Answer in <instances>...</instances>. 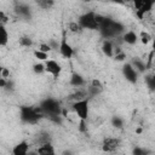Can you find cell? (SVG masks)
I'll return each instance as SVG.
<instances>
[{
  "label": "cell",
  "mask_w": 155,
  "mask_h": 155,
  "mask_svg": "<svg viewBox=\"0 0 155 155\" xmlns=\"http://www.w3.org/2000/svg\"><path fill=\"white\" fill-rule=\"evenodd\" d=\"M97 13H94L93 11H88L84 15H81L78 19L79 24L85 29H90V30H98L99 25L97 23Z\"/></svg>",
  "instance_id": "4"
},
{
  "label": "cell",
  "mask_w": 155,
  "mask_h": 155,
  "mask_svg": "<svg viewBox=\"0 0 155 155\" xmlns=\"http://www.w3.org/2000/svg\"><path fill=\"white\" fill-rule=\"evenodd\" d=\"M8 42V31L5 25H0V45L5 47Z\"/></svg>",
  "instance_id": "19"
},
{
  "label": "cell",
  "mask_w": 155,
  "mask_h": 155,
  "mask_svg": "<svg viewBox=\"0 0 155 155\" xmlns=\"http://www.w3.org/2000/svg\"><path fill=\"white\" fill-rule=\"evenodd\" d=\"M155 5V1H150V0H143V4L140 6L139 10L136 11V16L139 18V19H143L145 13L150 12L153 10V6Z\"/></svg>",
  "instance_id": "10"
},
{
  "label": "cell",
  "mask_w": 155,
  "mask_h": 155,
  "mask_svg": "<svg viewBox=\"0 0 155 155\" xmlns=\"http://www.w3.org/2000/svg\"><path fill=\"white\" fill-rule=\"evenodd\" d=\"M36 153L39 155H57L56 154V150H54V147L51 144V142L38 147L36 148Z\"/></svg>",
  "instance_id": "13"
},
{
  "label": "cell",
  "mask_w": 155,
  "mask_h": 155,
  "mask_svg": "<svg viewBox=\"0 0 155 155\" xmlns=\"http://www.w3.org/2000/svg\"><path fill=\"white\" fill-rule=\"evenodd\" d=\"M40 109L42 110L44 114H46L50 119L56 117V116H61L62 113V108H61V103L51 97H47L45 99H42L40 102Z\"/></svg>",
  "instance_id": "3"
},
{
  "label": "cell",
  "mask_w": 155,
  "mask_h": 155,
  "mask_svg": "<svg viewBox=\"0 0 155 155\" xmlns=\"http://www.w3.org/2000/svg\"><path fill=\"white\" fill-rule=\"evenodd\" d=\"M18 42H19V45L23 46V47H31V46H33V40H31V38L28 36V35L21 36L19 40H18Z\"/></svg>",
  "instance_id": "23"
},
{
  "label": "cell",
  "mask_w": 155,
  "mask_h": 155,
  "mask_svg": "<svg viewBox=\"0 0 155 155\" xmlns=\"http://www.w3.org/2000/svg\"><path fill=\"white\" fill-rule=\"evenodd\" d=\"M0 74H1V78H4V79H6V80H8V78H10V70H8L7 68H1Z\"/></svg>",
  "instance_id": "33"
},
{
  "label": "cell",
  "mask_w": 155,
  "mask_h": 155,
  "mask_svg": "<svg viewBox=\"0 0 155 155\" xmlns=\"http://www.w3.org/2000/svg\"><path fill=\"white\" fill-rule=\"evenodd\" d=\"M33 71L35 73V74H42L44 71H46V69H45V64L44 63H35L34 65H33Z\"/></svg>",
  "instance_id": "29"
},
{
  "label": "cell",
  "mask_w": 155,
  "mask_h": 155,
  "mask_svg": "<svg viewBox=\"0 0 155 155\" xmlns=\"http://www.w3.org/2000/svg\"><path fill=\"white\" fill-rule=\"evenodd\" d=\"M36 4L42 10H48L54 5V1H52V0H39V1H36Z\"/></svg>",
  "instance_id": "24"
},
{
  "label": "cell",
  "mask_w": 155,
  "mask_h": 155,
  "mask_svg": "<svg viewBox=\"0 0 155 155\" xmlns=\"http://www.w3.org/2000/svg\"><path fill=\"white\" fill-rule=\"evenodd\" d=\"M144 82L150 91H155V73L147 74L144 78Z\"/></svg>",
  "instance_id": "20"
},
{
  "label": "cell",
  "mask_w": 155,
  "mask_h": 155,
  "mask_svg": "<svg viewBox=\"0 0 155 155\" xmlns=\"http://www.w3.org/2000/svg\"><path fill=\"white\" fill-rule=\"evenodd\" d=\"M42 110L40 107H29V105H22L19 108V117L23 122L29 125H35L42 116Z\"/></svg>",
  "instance_id": "2"
},
{
  "label": "cell",
  "mask_w": 155,
  "mask_h": 155,
  "mask_svg": "<svg viewBox=\"0 0 155 155\" xmlns=\"http://www.w3.org/2000/svg\"><path fill=\"white\" fill-rule=\"evenodd\" d=\"M114 48H115V46H114L111 40H104L103 41V44H102V52L107 57H109V58L114 57Z\"/></svg>",
  "instance_id": "14"
},
{
  "label": "cell",
  "mask_w": 155,
  "mask_h": 155,
  "mask_svg": "<svg viewBox=\"0 0 155 155\" xmlns=\"http://www.w3.org/2000/svg\"><path fill=\"white\" fill-rule=\"evenodd\" d=\"M59 53L62 57L64 58H71L74 56V48L71 47V45L68 42L67 36H65V31H63V36L59 41Z\"/></svg>",
  "instance_id": "7"
},
{
  "label": "cell",
  "mask_w": 155,
  "mask_h": 155,
  "mask_svg": "<svg viewBox=\"0 0 155 155\" xmlns=\"http://www.w3.org/2000/svg\"><path fill=\"white\" fill-rule=\"evenodd\" d=\"M88 104H90V99L88 98L74 102L71 104L73 110L75 111V114L78 115V117L81 121H87V117H88Z\"/></svg>",
  "instance_id": "5"
},
{
  "label": "cell",
  "mask_w": 155,
  "mask_h": 155,
  "mask_svg": "<svg viewBox=\"0 0 155 155\" xmlns=\"http://www.w3.org/2000/svg\"><path fill=\"white\" fill-rule=\"evenodd\" d=\"M33 54H34V57L36 58V59H39V61H48V53H45V52H42V51H40V50H34V52H33Z\"/></svg>",
  "instance_id": "26"
},
{
  "label": "cell",
  "mask_w": 155,
  "mask_h": 155,
  "mask_svg": "<svg viewBox=\"0 0 155 155\" xmlns=\"http://www.w3.org/2000/svg\"><path fill=\"white\" fill-rule=\"evenodd\" d=\"M97 23L99 25L98 30L101 33V35L105 39V40H110V39H116L119 38L120 34L124 33L125 27L124 24H121L117 21H114L109 17L102 16L97 13Z\"/></svg>",
  "instance_id": "1"
},
{
  "label": "cell",
  "mask_w": 155,
  "mask_h": 155,
  "mask_svg": "<svg viewBox=\"0 0 155 155\" xmlns=\"http://www.w3.org/2000/svg\"><path fill=\"white\" fill-rule=\"evenodd\" d=\"M120 145H121L120 138L107 137V138H104V140L102 143V150L104 153H114L120 148Z\"/></svg>",
  "instance_id": "6"
},
{
  "label": "cell",
  "mask_w": 155,
  "mask_h": 155,
  "mask_svg": "<svg viewBox=\"0 0 155 155\" xmlns=\"http://www.w3.org/2000/svg\"><path fill=\"white\" fill-rule=\"evenodd\" d=\"M139 39H140V41H142L143 45H148V44L153 40V39H151V35H150L148 31H144V30L140 31V34H139Z\"/></svg>",
  "instance_id": "25"
},
{
  "label": "cell",
  "mask_w": 155,
  "mask_h": 155,
  "mask_svg": "<svg viewBox=\"0 0 155 155\" xmlns=\"http://www.w3.org/2000/svg\"><path fill=\"white\" fill-rule=\"evenodd\" d=\"M69 84H70L71 86H74V87H82V86L86 85V80L84 79L82 75H80V74H78V73H74V74H71V76H70Z\"/></svg>",
  "instance_id": "15"
},
{
  "label": "cell",
  "mask_w": 155,
  "mask_h": 155,
  "mask_svg": "<svg viewBox=\"0 0 155 155\" xmlns=\"http://www.w3.org/2000/svg\"><path fill=\"white\" fill-rule=\"evenodd\" d=\"M154 30H155V23H154Z\"/></svg>",
  "instance_id": "39"
},
{
  "label": "cell",
  "mask_w": 155,
  "mask_h": 155,
  "mask_svg": "<svg viewBox=\"0 0 155 155\" xmlns=\"http://www.w3.org/2000/svg\"><path fill=\"white\" fill-rule=\"evenodd\" d=\"M86 98H88L87 97V91L86 90H76L74 93H71L70 96H69V99H71V101H74V102H78V101H82V99H86Z\"/></svg>",
  "instance_id": "17"
},
{
  "label": "cell",
  "mask_w": 155,
  "mask_h": 155,
  "mask_svg": "<svg viewBox=\"0 0 155 155\" xmlns=\"http://www.w3.org/2000/svg\"><path fill=\"white\" fill-rule=\"evenodd\" d=\"M111 125L114 126V127H116V128H122V126H124V120L120 117V116H113L111 117Z\"/></svg>",
  "instance_id": "28"
},
{
  "label": "cell",
  "mask_w": 155,
  "mask_h": 155,
  "mask_svg": "<svg viewBox=\"0 0 155 155\" xmlns=\"http://www.w3.org/2000/svg\"><path fill=\"white\" fill-rule=\"evenodd\" d=\"M153 51L155 52V39L153 40Z\"/></svg>",
  "instance_id": "37"
},
{
  "label": "cell",
  "mask_w": 155,
  "mask_h": 155,
  "mask_svg": "<svg viewBox=\"0 0 155 155\" xmlns=\"http://www.w3.org/2000/svg\"><path fill=\"white\" fill-rule=\"evenodd\" d=\"M68 30L71 31V33H74V34H81L84 31V28L79 24V22H69Z\"/></svg>",
  "instance_id": "22"
},
{
  "label": "cell",
  "mask_w": 155,
  "mask_h": 155,
  "mask_svg": "<svg viewBox=\"0 0 155 155\" xmlns=\"http://www.w3.org/2000/svg\"><path fill=\"white\" fill-rule=\"evenodd\" d=\"M114 59H115L116 62H122V61H125V59H126V53L122 51V52H120V53L115 54V56H114Z\"/></svg>",
  "instance_id": "32"
},
{
  "label": "cell",
  "mask_w": 155,
  "mask_h": 155,
  "mask_svg": "<svg viewBox=\"0 0 155 155\" xmlns=\"http://www.w3.org/2000/svg\"><path fill=\"white\" fill-rule=\"evenodd\" d=\"M16 12H17L19 16H22V17H29V16H30V11H29L28 6H25V5H23V4H17V6H16Z\"/></svg>",
  "instance_id": "21"
},
{
  "label": "cell",
  "mask_w": 155,
  "mask_h": 155,
  "mask_svg": "<svg viewBox=\"0 0 155 155\" xmlns=\"http://www.w3.org/2000/svg\"><path fill=\"white\" fill-rule=\"evenodd\" d=\"M61 155H74V153L71 150H64L61 153Z\"/></svg>",
  "instance_id": "36"
},
{
  "label": "cell",
  "mask_w": 155,
  "mask_h": 155,
  "mask_svg": "<svg viewBox=\"0 0 155 155\" xmlns=\"http://www.w3.org/2000/svg\"><path fill=\"white\" fill-rule=\"evenodd\" d=\"M7 22H8V17H7L6 13L1 10V11H0V25H5Z\"/></svg>",
  "instance_id": "31"
},
{
  "label": "cell",
  "mask_w": 155,
  "mask_h": 155,
  "mask_svg": "<svg viewBox=\"0 0 155 155\" xmlns=\"http://www.w3.org/2000/svg\"><path fill=\"white\" fill-rule=\"evenodd\" d=\"M132 155H150V150L143 147H134L132 150Z\"/></svg>",
  "instance_id": "27"
},
{
  "label": "cell",
  "mask_w": 155,
  "mask_h": 155,
  "mask_svg": "<svg viewBox=\"0 0 155 155\" xmlns=\"http://www.w3.org/2000/svg\"><path fill=\"white\" fill-rule=\"evenodd\" d=\"M90 85H92V86H94V87H98V88H103V85H102V82H101L98 79L91 80V84H90Z\"/></svg>",
  "instance_id": "34"
},
{
  "label": "cell",
  "mask_w": 155,
  "mask_h": 155,
  "mask_svg": "<svg viewBox=\"0 0 155 155\" xmlns=\"http://www.w3.org/2000/svg\"><path fill=\"white\" fill-rule=\"evenodd\" d=\"M38 50H40V51H42V52H45V53H48L52 48H51V46H50V44H45V42H41V44H39V46H38Z\"/></svg>",
  "instance_id": "30"
},
{
  "label": "cell",
  "mask_w": 155,
  "mask_h": 155,
  "mask_svg": "<svg viewBox=\"0 0 155 155\" xmlns=\"http://www.w3.org/2000/svg\"><path fill=\"white\" fill-rule=\"evenodd\" d=\"M28 154H29V143L25 140L17 143L12 148V155H28Z\"/></svg>",
  "instance_id": "11"
},
{
  "label": "cell",
  "mask_w": 155,
  "mask_h": 155,
  "mask_svg": "<svg viewBox=\"0 0 155 155\" xmlns=\"http://www.w3.org/2000/svg\"><path fill=\"white\" fill-rule=\"evenodd\" d=\"M50 139H51L50 133L42 131V132H39V133L35 136V144H36L38 147H40V145H42V144L50 143Z\"/></svg>",
  "instance_id": "16"
},
{
  "label": "cell",
  "mask_w": 155,
  "mask_h": 155,
  "mask_svg": "<svg viewBox=\"0 0 155 155\" xmlns=\"http://www.w3.org/2000/svg\"><path fill=\"white\" fill-rule=\"evenodd\" d=\"M138 71L133 68V65L131 63H126L122 67V75L124 78L130 82V84H136L138 80Z\"/></svg>",
  "instance_id": "8"
},
{
  "label": "cell",
  "mask_w": 155,
  "mask_h": 155,
  "mask_svg": "<svg viewBox=\"0 0 155 155\" xmlns=\"http://www.w3.org/2000/svg\"><path fill=\"white\" fill-rule=\"evenodd\" d=\"M85 124H86V121H81V120H80V131H81V132H84V131L86 130Z\"/></svg>",
  "instance_id": "35"
},
{
  "label": "cell",
  "mask_w": 155,
  "mask_h": 155,
  "mask_svg": "<svg viewBox=\"0 0 155 155\" xmlns=\"http://www.w3.org/2000/svg\"><path fill=\"white\" fill-rule=\"evenodd\" d=\"M136 132H137V133H140V132H142V130H140V128H137V131H136Z\"/></svg>",
  "instance_id": "38"
},
{
  "label": "cell",
  "mask_w": 155,
  "mask_h": 155,
  "mask_svg": "<svg viewBox=\"0 0 155 155\" xmlns=\"http://www.w3.org/2000/svg\"><path fill=\"white\" fill-rule=\"evenodd\" d=\"M138 39H139V36L137 35V33L136 31H133V30H127V31H125L124 33V35H122V41L125 42V44H127V45H136L137 44V41H138Z\"/></svg>",
  "instance_id": "12"
},
{
  "label": "cell",
  "mask_w": 155,
  "mask_h": 155,
  "mask_svg": "<svg viewBox=\"0 0 155 155\" xmlns=\"http://www.w3.org/2000/svg\"><path fill=\"white\" fill-rule=\"evenodd\" d=\"M45 69H46V73L53 75V78H58L61 71H62V68H61V64L54 61V59H48L45 62Z\"/></svg>",
  "instance_id": "9"
},
{
  "label": "cell",
  "mask_w": 155,
  "mask_h": 155,
  "mask_svg": "<svg viewBox=\"0 0 155 155\" xmlns=\"http://www.w3.org/2000/svg\"><path fill=\"white\" fill-rule=\"evenodd\" d=\"M131 64L133 65V68H134L139 74H140V73H144V71L147 70V65H145V63H144L142 59H139V58H134V59H132Z\"/></svg>",
  "instance_id": "18"
}]
</instances>
